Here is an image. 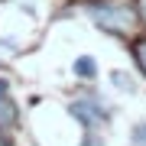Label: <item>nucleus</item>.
Masks as SVG:
<instances>
[{"label":"nucleus","instance_id":"f257e3e1","mask_svg":"<svg viewBox=\"0 0 146 146\" xmlns=\"http://www.w3.org/2000/svg\"><path fill=\"white\" fill-rule=\"evenodd\" d=\"M91 16H94V23H98L101 29L114 33V36H130L136 29V20H140V13H133L130 7H123V3H94Z\"/></svg>","mask_w":146,"mask_h":146},{"label":"nucleus","instance_id":"f03ea898","mask_svg":"<svg viewBox=\"0 0 146 146\" xmlns=\"http://www.w3.org/2000/svg\"><path fill=\"white\" fill-rule=\"evenodd\" d=\"M72 117L81 120L88 130H91V127H98V123H107V120H110L107 107L98 104V101H75V104H72Z\"/></svg>","mask_w":146,"mask_h":146},{"label":"nucleus","instance_id":"7ed1b4c3","mask_svg":"<svg viewBox=\"0 0 146 146\" xmlns=\"http://www.w3.org/2000/svg\"><path fill=\"white\" fill-rule=\"evenodd\" d=\"M75 75H78V78H94V75H98V62H94L91 55L75 58Z\"/></svg>","mask_w":146,"mask_h":146},{"label":"nucleus","instance_id":"20e7f679","mask_svg":"<svg viewBox=\"0 0 146 146\" xmlns=\"http://www.w3.org/2000/svg\"><path fill=\"white\" fill-rule=\"evenodd\" d=\"M133 55H136V62H140V68L146 72V39H136L133 42Z\"/></svg>","mask_w":146,"mask_h":146},{"label":"nucleus","instance_id":"39448f33","mask_svg":"<svg viewBox=\"0 0 146 146\" xmlns=\"http://www.w3.org/2000/svg\"><path fill=\"white\" fill-rule=\"evenodd\" d=\"M130 146H146V123L133 127V136H130Z\"/></svg>","mask_w":146,"mask_h":146},{"label":"nucleus","instance_id":"423d86ee","mask_svg":"<svg viewBox=\"0 0 146 146\" xmlns=\"http://www.w3.org/2000/svg\"><path fill=\"white\" fill-rule=\"evenodd\" d=\"M110 81H117L120 91H133V84H130V78H127L123 72H114V75H110Z\"/></svg>","mask_w":146,"mask_h":146},{"label":"nucleus","instance_id":"0eeeda50","mask_svg":"<svg viewBox=\"0 0 146 146\" xmlns=\"http://www.w3.org/2000/svg\"><path fill=\"white\" fill-rule=\"evenodd\" d=\"M3 101H10V81L0 78V104H3Z\"/></svg>","mask_w":146,"mask_h":146},{"label":"nucleus","instance_id":"6e6552de","mask_svg":"<svg viewBox=\"0 0 146 146\" xmlns=\"http://www.w3.org/2000/svg\"><path fill=\"white\" fill-rule=\"evenodd\" d=\"M140 16H143V23H146V0H140Z\"/></svg>","mask_w":146,"mask_h":146}]
</instances>
